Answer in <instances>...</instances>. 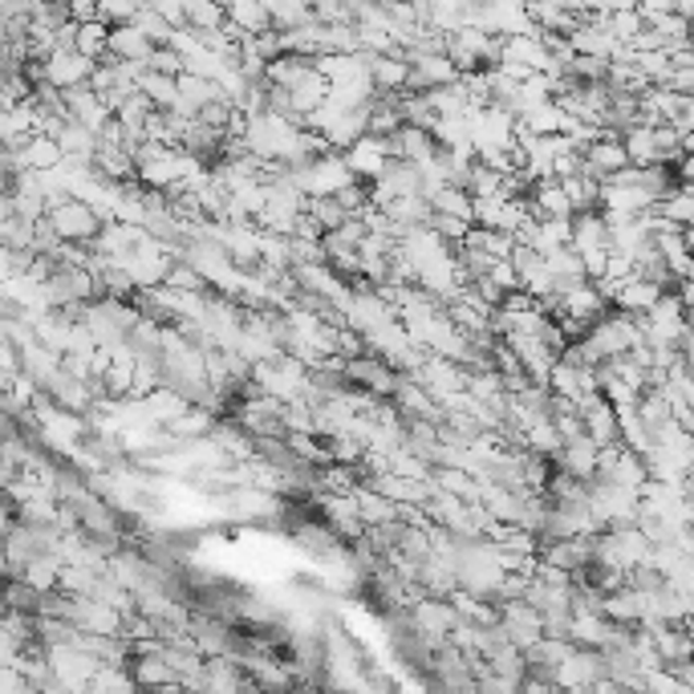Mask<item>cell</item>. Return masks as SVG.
<instances>
[{
  "label": "cell",
  "mask_w": 694,
  "mask_h": 694,
  "mask_svg": "<svg viewBox=\"0 0 694 694\" xmlns=\"http://www.w3.org/2000/svg\"><path fill=\"white\" fill-rule=\"evenodd\" d=\"M654 544L642 537V528H617V532H601L593 537V561L601 568H613V573H638V568L650 565Z\"/></svg>",
  "instance_id": "6da1fadb"
},
{
  "label": "cell",
  "mask_w": 694,
  "mask_h": 694,
  "mask_svg": "<svg viewBox=\"0 0 694 694\" xmlns=\"http://www.w3.org/2000/svg\"><path fill=\"white\" fill-rule=\"evenodd\" d=\"M45 220L54 224V232L61 236V244H82V248H90V244L98 240L102 224H106V220H102L90 203H82V199H61V203L49 208Z\"/></svg>",
  "instance_id": "7a4b0ae2"
},
{
  "label": "cell",
  "mask_w": 694,
  "mask_h": 694,
  "mask_svg": "<svg viewBox=\"0 0 694 694\" xmlns=\"http://www.w3.org/2000/svg\"><path fill=\"white\" fill-rule=\"evenodd\" d=\"M625 167H634L630 163V155H625V142L622 134H613V130H605L601 139L593 142V146H585V163H581V175H589V179H597V184L605 187L613 179V175H622Z\"/></svg>",
  "instance_id": "3957f363"
},
{
  "label": "cell",
  "mask_w": 694,
  "mask_h": 694,
  "mask_svg": "<svg viewBox=\"0 0 694 694\" xmlns=\"http://www.w3.org/2000/svg\"><path fill=\"white\" fill-rule=\"evenodd\" d=\"M411 622L414 630L423 634V638L431 642H451V634L459 630V610H455V601L451 597H423L419 605L411 610Z\"/></svg>",
  "instance_id": "277c9868"
},
{
  "label": "cell",
  "mask_w": 694,
  "mask_h": 694,
  "mask_svg": "<svg viewBox=\"0 0 694 694\" xmlns=\"http://www.w3.org/2000/svg\"><path fill=\"white\" fill-rule=\"evenodd\" d=\"M601 679H610V674H605V658H601V650H581V646H577L573 658L553 674V686L573 691V694H589V686Z\"/></svg>",
  "instance_id": "5b68a950"
},
{
  "label": "cell",
  "mask_w": 694,
  "mask_h": 694,
  "mask_svg": "<svg viewBox=\"0 0 694 694\" xmlns=\"http://www.w3.org/2000/svg\"><path fill=\"white\" fill-rule=\"evenodd\" d=\"M499 630L508 634V642L516 650L528 654L544 638V617H540V610H532L528 601H511V605H499Z\"/></svg>",
  "instance_id": "8992f818"
},
{
  "label": "cell",
  "mask_w": 694,
  "mask_h": 694,
  "mask_svg": "<svg viewBox=\"0 0 694 694\" xmlns=\"http://www.w3.org/2000/svg\"><path fill=\"white\" fill-rule=\"evenodd\" d=\"M459 78H463V73H459V66H455L447 54H411V82H407V90L431 94V90L455 85Z\"/></svg>",
  "instance_id": "52a82bcc"
},
{
  "label": "cell",
  "mask_w": 694,
  "mask_h": 694,
  "mask_svg": "<svg viewBox=\"0 0 694 694\" xmlns=\"http://www.w3.org/2000/svg\"><path fill=\"white\" fill-rule=\"evenodd\" d=\"M94 70H98V61L82 57L78 49H57V54L45 57V82L57 85L61 94H66V90H78V85H90Z\"/></svg>",
  "instance_id": "ba28073f"
},
{
  "label": "cell",
  "mask_w": 694,
  "mask_h": 694,
  "mask_svg": "<svg viewBox=\"0 0 694 694\" xmlns=\"http://www.w3.org/2000/svg\"><path fill=\"white\" fill-rule=\"evenodd\" d=\"M390 151H395L398 163H411V167H419V170L435 167L439 155H443L439 139L423 127H402L395 139H390Z\"/></svg>",
  "instance_id": "9c48e42d"
},
{
  "label": "cell",
  "mask_w": 694,
  "mask_h": 694,
  "mask_svg": "<svg viewBox=\"0 0 694 694\" xmlns=\"http://www.w3.org/2000/svg\"><path fill=\"white\" fill-rule=\"evenodd\" d=\"M317 508H321V520H326V525L333 528L345 544L366 540L369 528L362 525V511H357L354 496H317Z\"/></svg>",
  "instance_id": "30bf717a"
},
{
  "label": "cell",
  "mask_w": 694,
  "mask_h": 694,
  "mask_svg": "<svg viewBox=\"0 0 694 694\" xmlns=\"http://www.w3.org/2000/svg\"><path fill=\"white\" fill-rule=\"evenodd\" d=\"M66 106H70V118L78 122V127L94 130V134H102V130L114 122V106L102 94H94L90 85H78V90H66Z\"/></svg>",
  "instance_id": "8fae6325"
},
{
  "label": "cell",
  "mask_w": 694,
  "mask_h": 694,
  "mask_svg": "<svg viewBox=\"0 0 694 694\" xmlns=\"http://www.w3.org/2000/svg\"><path fill=\"white\" fill-rule=\"evenodd\" d=\"M581 419H585V435H589L597 447H617V443H622V423H617V411L610 407L605 395L585 398Z\"/></svg>",
  "instance_id": "7c38bea8"
},
{
  "label": "cell",
  "mask_w": 694,
  "mask_h": 694,
  "mask_svg": "<svg viewBox=\"0 0 694 694\" xmlns=\"http://www.w3.org/2000/svg\"><path fill=\"white\" fill-rule=\"evenodd\" d=\"M540 561L568 573V577H581V573H589L597 565L593 540H553V544L540 549Z\"/></svg>",
  "instance_id": "4fadbf2b"
},
{
  "label": "cell",
  "mask_w": 694,
  "mask_h": 694,
  "mask_svg": "<svg viewBox=\"0 0 694 694\" xmlns=\"http://www.w3.org/2000/svg\"><path fill=\"white\" fill-rule=\"evenodd\" d=\"M528 203H532V220H577V212H573V203H568L565 187L556 184V179H540V184H532V191H528Z\"/></svg>",
  "instance_id": "5bb4252c"
},
{
  "label": "cell",
  "mask_w": 694,
  "mask_h": 694,
  "mask_svg": "<svg viewBox=\"0 0 694 694\" xmlns=\"http://www.w3.org/2000/svg\"><path fill=\"white\" fill-rule=\"evenodd\" d=\"M130 679H134L139 694H158L163 686H170V682H184L167 667L163 654H134V658H130Z\"/></svg>",
  "instance_id": "9a60e30c"
},
{
  "label": "cell",
  "mask_w": 694,
  "mask_h": 694,
  "mask_svg": "<svg viewBox=\"0 0 694 694\" xmlns=\"http://www.w3.org/2000/svg\"><path fill=\"white\" fill-rule=\"evenodd\" d=\"M597 455H601V447H597L589 435L577 443H565V451L556 455V471H565V475H573V480L581 483H593L597 480Z\"/></svg>",
  "instance_id": "2e32d148"
},
{
  "label": "cell",
  "mask_w": 694,
  "mask_h": 694,
  "mask_svg": "<svg viewBox=\"0 0 694 694\" xmlns=\"http://www.w3.org/2000/svg\"><path fill=\"white\" fill-rule=\"evenodd\" d=\"M662 297H667V289H658V284L634 277V281H625L622 289L613 293V309L630 313V317H646V313H654V305Z\"/></svg>",
  "instance_id": "e0dca14e"
},
{
  "label": "cell",
  "mask_w": 694,
  "mask_h": 694,
  "mask_svg": "<svg viewBox=\"0 0 694 694\" xmlns=\"http://www.w3.org/2000/svg\"><path fill=\"white\" fill-rule=\"evenodd\" d=\"M654 650L662 658V667L674 670L694 658V642L686 638V625H654Z\"/></svg>",
  "instance_id": "ac0fdd59"
},
{
  "label": "cell",
  "mask_w": 694,
  "mask_h": 694,
  "mask_svg": "<svg viewBox=\"0 0 694 694\" xmlns=\"http://www.w3.org/2000/svg\"><path fill=\"white\" fill-rule=\"evenodd\" d=\"M357 499V511H362V525L366 528H386V525H398L402 520V508H398L395 499H386L383 492H374L366 480H362V487L354 492Z\"/></svg>",
  "instance_id": "d6986e66"
},
{
  "label": "cell",
  "mask_w": 694,
  "mask_h": 694,
  "mask_svg": "<svg viewBox=\"0 0 694 694\" xmlns=\"http://www.w3.org/2000/svg\"><path fill=\"white\" fill-rule=\"evenodd\" d=\"M16 163H21V170L49 175V170H57L61 163H66V151H61V142H57V139H45V134H37V139H28L25 146L16 151Z\"/></svg>",
  "instance_id": "ffe728a7"
},
{
  "label": "cell",
  "mask_w": 694,
  "mask_h": 694,
  "mask_svg": "<svg viewBox=\"0 0 694 694\" xmlns=\"http://www.w3.org/2000/svg\"><path fill=\"white\" fill-rule=\"evenodd\" d=\"M369 78L378 85V94H402L411 82V61L407 57H374L369 54Z\"/></svg>",
  "instance_id": "44dd1931"
},
{
  "label": "cell",
  "mask_w": 694,
  "mask_h": 694,
  "mask_svg": "<svg viewBox=\"0 0 694 694\" xmlns=\"http://www.w3.org/2000/svg\"><path fill=\"white\" fill-rule=\"evenodd\" d=\"M313 73H317V66H313L309 57H293V54H281L277 61H269V78L264 82L277 85V90H297L301 82H309Z\"/></svg>",
  "instance_id": "7402d4cb"
},
{
  "label": "cell",
  "mask_w": 694,
  "mask_h": 694,
  "mask_svg": "<svg viewBox=\"0 0 694 694\" xmlns=\"http://www.w3.org/2000/svg\"><path fill=\"white\" fill-rule=\"evenodd\" d=\"M215 426H220V419H215L212 411H203V407H191L184 419H175V423L167 426V435L175 443H199V439H212Z\"/></svg>",
  "instance_id": "603a6c76"
},
{
  "label": "cell",
  "mask_w": 694,
  "mask_h": 694,
  "mask_svg": "<svg viewBox=\"0 0 694 694\" xmlns=\"http://www.w3.org/2000/svg\"><path fill=\"white\" fill-rule=\"evenodd\" d=\"M227 21H232L236 28H244L248 37L272 33V13H269V4H256V0H236V4H227Z\"/></svg>",
  "instance_id": "cb8c5ba5"
},
{
  "label": "cell",
  "mask_w": 694,
  "mask_h": 694,
  "mask_svg": "<svg viewBox=\"0 0 694 694\" xmlns=\"http://www.w3.org/2000/svg\"><path fill=\"white\" fill-rule=\"evenodd\" d=\"M573 248H577V256L597 252V248H610V232H605L601 212H589V215H577V220H573Z\"/></svg>",
  "instance_id": "d4e9b609"
},
{
  "label": "cell",
  "mask_w": 694,
  "mask_h": 694,
  "mask_svg": "<svg viewBox=\"0 0 694 694\" xmlns=\"http://www.w3.org/2000/svg\"><path fill=\"white\" fill-rule=\"evenodd\" d=\"M146 402V411H151V419H155L158 426H170L175 419H184L187 411H191V402H187L175 386H158L151 398H142Z\"/></svg>",
  "instance_id": "484cf974"
},
{
  "label": "cell",
  "mask_w": 694,
  "mask_h": 694,
  "mask_svg": "<svg viewBox=\"0 0 694 694\" xmlns=\"http://www.w3.org/2000/svg\"><path fill=\"white\" fill-rule=\"evenodd\" d=\"M435 215H451V220H463V224H475V196L463 191V187H443L439 196L431 199Z\"/></svg>",
  "instance_id": "4316f807"
},
{
  "label": "cell",
  "mask_w": 694,
  "mask_h": 694,
  "mask_svg": "<svg viewBox=\"0 0 694 694\" xmlns=\"http://www.w3.org/2000/svg\"><path fill=\"white\" fill-rule=\"evenodd\" d=\"M658 215H662V220H670L674 227H682V232H686V227H694V187L691 184L674 187V191H670V196L658 203Z\"/></svg>",
  "instance_id": "83f0119b"
},
{
  "label": "cell",
  "mask_w": 694,
  "mask_h": 694,
  "mask_svg": "<svg viewBox=\"0 0 694 694\" xmlns=\"http://www.w3.org/2000/svg\"><path fill=\"white\" fill-rule=\"evenodd\" d=\"M561 187H565V196L577 215L601 212V184H597V179H589V175H573V179H561Z\"/></svg>",
  "instance_id": "f1b7e54d"
},
{
  "label": "cell",
  "mask_w": 694,
  "mask_h": 694,
  "mask_svg": "<svg viewBox=\"0 0 694 694\" xmlns=\"http://www.w3.org/2000/svg\"><path fill=\"white\" fill-rule=\"evenodd\" d=\"M625 155L634 167H658L662 155H658V139H654V127H634L625 134Z\"/></svg>",
  "instance_id": "f546056e"
},
{
  "label": "cell",
  "mask_w": 694,
  "mask_h": 694,
  "mask_svg": "<svg viewBox=\"0 0 694 694\" xmlns=\"http://www.w3.org/2000/svg\"><path fill=\"white\" fill-rule=\"evenodd\" d=\"M617 423H622V447L625 451H634V455H646L654 451V431L638 419V411H625L617 414Z\"/></svg>",
  "instance_id": "4dcf8cb0"
},
{
  "label": "cell",
  "mask_w": 694,
  "mask_h": 694,
  "mask_svg": "<svg viewBox=\"0 0 694 694\" xmlns=\"http://www.w3.org/2000/svg\"><path fill=\"white\" fill-rule=\"evenodd\" d=\"M61 151H66V158H82V163H94L98 158V134L94 130H85V127H78V122H70V130L61 134Z\"/></svg>",
  "instance_id": "1f68e13d"
},
{
  "label": "cell",
  "mask_w": 694,
  "mask_h": 694,
  "mask_svg": "<svg viewBox=\"0 0 694 694\" xmlns=\"http://www.w3.org/2000/svg\"><path fill=\"white\" fill-rule=\"evenodd\" d=\"M90 694H139V686L130 679V667H102L90 682Z\"/></svg>",
  "instance_id": "d6a6232c"
},
{
  "label": "cell",
  "mask_w": 694,
  "mask_h": 694,
  "mask_svg": "<svg viewBox=\"0 0 694 694\" xmlns=\"http://www.w3.org/2000/svg\"><path fill=\"white\" fill-rule=\"evenodd\" d=\"M269 13L277 33H293V28L313 25V4H301V0H293V4H269Z\"/></svg>",
  "instance_id": "836d02e7"
},
{
  "label": "cell",
  "mask_w": 694,
  "mask_h": 694,
  "mask_svg": "<svg viewBox=\"0 0 694 694\" xmlns=\"http://www.w3.org/2000/svg\"><path fill=\"white\" fill-rule=\"evenodd\" d=\"M187 25L196 33H212V28L227 25V9L224 4H208V0H191L187 4Z\"/></svg>",
  "instance_id": "e575fe53"
},
{
  "label": "cell",
  "mask_w": 694,
  "mask_h": 694,
  "mask_svg": "<svg viewBox=\"0 0 694 694\" xmlns=\"http://www.w3.org/2000/svg\"><path fill=\"white\" fill-rule=\"evenodd\" d=\"M305 212L313 215V220H317V224H321V232H338V227H345L350 224V220H354V215L345 212V208H341L338 199H309V208H305Z\"/></svg>",
  "instance_id": "d590c367"
},
{
  "label": "cell",
  "mask_w": 694,
  "mask_h": 694,
  "mask_svg": "<svg viewBox=\"0 0 694 694\" xmlns=\"http://www.w3.org/2000/svg\"><path fill=\"white\" fill-rule=\"evenodd\" d=\"M134 25L142 28V37L155 45V49H170V37H175V28H170L167 21L155 13V4H142V13H139V21H134Z\"/></svg>",
  "instance_id": "8d00e7d4"
},
{
  "label": "cell",
  "mask_w": 694,
  "mask_h": 694,
  "mask_svg": "<svg viewBox=\"0 0 694 694\" xmlns=\"http://www.w3.org/2000/svg\"><path fill=\"white\" fill-rule=\"evenodd\" d=\"M4 593H9V610H21V613H33V617H37L45 593H37L25 577H9V589H4Z\"/></svg>",
  "instance_id": "74e56055"
},
{
  "label": "cell",
  "mask_w": 694,
  "mask_h": 694,
  "mask_svg": "<svg viewBox=\"0 0 694 694\" xmlns=\"http://www.w3.org/2000/svg\"><path fill=\"white\" fill-rule=\"evenodd\" d=\"M167 289H175V293H215L212 284H208V281H203V277H199L196 264H187V260H179V264L170 269Z\"/></svg>",
  "instance_id": "f35d334b"
},
{
  "label": "cell",
  "mask_w": 694,
  "mask_h": 694,
  "mask_svg": "<svg viewBox=\"0 0 694 694\" xmlns=\"http://www.w3.org/2000/svg\"><path fill=\"white\" fill-rule=\"evenodd\" d=\"M329 451H333V463H341V468H362L366 443L354 439V435H333V439H329Z\"/></svg>",
  "instance_id": "ab89813d"
},
{
  "label": "cell",
  "mask_w": 694,
  "mask_h": 694,
  "mask_svg": "<svg viewBox=\"0 0 694 694\" xmlns=\"http://www.w3.org/2000/svg\"><path fill=\"white\" fill-rule=\"evenodd\" d=\"M236 114L240 110H236L232 102H212V106H203V110H199V122L220 130V134H227V127H232V118H236Z\"/></svg>",
  "instance_id": "60d3db41"
},
{
  "label": "cell",
  "mask_w": 694,
  "mask_h": 694,
  "mask_svg": "<svg viewBox=\"0 0 694 694\" xmlns=\"http://www.w3.org/2000/svg\"><path fill=\"white\" fill-rule=\"evenodd\" d=\"M487 281L496 284L504 297L525 289V281H520V272H516V264H511V260H496V269H492V277H487Z\"/></svg>",
  "instance_id": "b9f144b4"
},
{
  "label": "cell",
  "mask_w": 694,
  "mask_h": 694,
  "mask_svg": "<svg viewBox=\"0 0 694 694\" xmlns=\"http://www.w3.org/2000/svg\"><path fill=\"white\" fill-rule=\"evenodd\" d=\"M313 21H317V25H354V21H350V4H338V0L313 4Z\"/></svg>",
  "instance_id": "7bdbcfd3"
},
{
  "label": "cell",
  "mask_w": 694,
  "mask_h": 694,
  "mask_svg": "<svg viewBox=\"0 0 694 694\" xmlns=\"http://www.w3.org/2000/svg\"><path fill=\"white\" fill-rule=\"evenodd\" d=\"M155 13L163 16V21H167L175 33H179V28H191V25H187V4H175V0H155Z\"/></svg>",
  "instance_id": "ee69618b"
},
{
  "label": "cell",
  "mask_w": 694,
  "mask_h": 694,
  "mask_svg": "<svg viewBox=\"0 0 694 694\" xmlns=\"http://www.w3.org/2000/svg\"><path fill=\"white\" fill-rule=\"evenodd\" d=\"M674 297H679V301H682V309H686V313L694 317V281H682L679 289H674Z\"/></svg>",
  "instance_id": "f6af8a7d"
},
{
  "label": "cell",
  "mask_w": 694,
  "mask_h": 694,
  "mask_svg": "<svg viewBox=\"0 0 694 694\" xmlns=\"http://www.w3.org/2000/svg\"><path fill=\"white\" fill-rule=\"evenodd\" d=\"M674 170H679V184H691L694 187V155H682L679 167H674Z\"/></svg>",
  "instance_id": "bcb514c9"
},
{
  "label": "cell",
  "mask_w": 694,
  "mask_h": 694,
  "mask_svg": "<svg viewBox=\"0 0 694 694\" xmlns=\"http://www.w3.org/2000/svg\"><path fill=\"white\" fill-rule=\"evenodd\" d=\"M670 674H674L682 686H691V691H694V658H691V662H682V667H674Z\"/></svg>",
  "instance_id": "7dc6e473"
},
{
  "label": "cell",
  "mask_w": 694,
  "mask_h": 694,
  "mask_svg": "<svg viewBox=\"0 0 694 694\" xmlns=\"http://www.w3.org/2000/svg\"><path fill=\"white\" fill-rule=\"evenodd\" d=\"M589 694H625V686L622 682H613V679H601V682L589 686Z\"/></svg>",
  "instance_id": "c3c4849f"
},
{
  "label": "cell",
  "mask_w": 694,
  "mask_h": 694,
  "mask_svg": "<svg viewBox=\"0 0 694 694\" xmlns=\"http://www.w3.org/2000/svg\"><path fill=\"white\" fill-rule=\"evenodd\" d=\"M158 694H196L191 686H184V682H170V686H163Z\"/></svg>",
  "instance_id": "681fc988"
},
{
  "label": "cell",
  "mask_w": 694,
  "mask_h": 694,
  "mask_svg": "<svg viewBox=\"0 0 694 694\" xmlns=\"http://www.w3.org/2000/svg\"><path fill=\"white\" fill-rule=\"evenodd\" d=\"M682 236H686V248H691V252H694V227H686Z\"/></svg>",
  "instance_id": "f907efd6"
},
{
  "label": "cell",
  "mask_w": 694,
  "mask_h": 694,
  "mask_svg": "<svg viewBox=\"0 0 694 694\" xmlns=\"http://www.w3.org/2000/svg\"><path fill=\"white\" fill-rule=\"evenodd\" d=\"M691 532H694V511H691Z\"/></svg>",
  "instance_id": "816d5d0a"
}]
</instances>
